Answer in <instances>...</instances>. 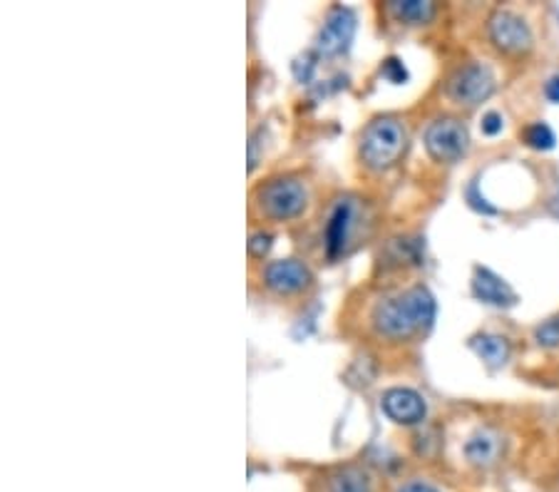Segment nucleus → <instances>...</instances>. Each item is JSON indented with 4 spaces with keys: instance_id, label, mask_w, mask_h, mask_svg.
<instances>
[{
    "instance_id": "f257e3e1",
    "label": "nucleus",
    "mask_w": 559,
    "mask_h": 492,
    "mask_svg": "<svg viewBox=\"0 0 559 492\" xmlns=\"http://www.w3.org/2000/svg\"><path fill=\"white\" fill-rule=\"evenodd\" d=\"M436 319V299L426 286L385 299L373 311V326L385 338H411L426 331Z\"/></svg>"
},
{
    "instance_id": "f03ea898",
    "label": "nucleus",
    "mask_w": 559,
    "mask_h": 492,
    "mask_svg": "<svg viewBox=\"0 0 559 492\" xmlns=\"http://www.w3.org/2000/svg\"><path fill=\"white\" fill-rule=\"evenodd\" d=\"M405 149V130L391 118L373 120L360 137V157L373 169L391 167Z\"/></svg>"
},
{
    "instance_id": "7ed1b4c3",
    "label": "nucleus",
    "mask_w": 559,
    "mask_h": 492,
    "mask_svg": "<svg viewBox=\"0 0 559 492\" xmlns=\"http://www.w3.org/2000/svg\"><path fill=\"white\" fill-rule=\"evenodd\" d=\"M306 187L294 177L269 179L257 190V207L269 219L284 221L299 217L306 207Z\"/></svg>"
},
{
    "instance_id": "20e7f679",
    "label": "nucleus",
    "mask_w": 559,
    "mask_h": 492,
    "mask_svg": "<svg viewBox=\"0 0 559 492\" xmlns=\"http://www.w3.org/2000/svg\"><path fill=\"white\" fill-rule=\"evenodd\" d=\"M448 97L457 105L475 107L488 100L495 89V77L488 65L483 62H471V65H463L455 70L448 80Z\"/></svg>"
},
{
    "instance_id": "39448f33",
    "label": "nucleus",
    "mask_w": 559,
    "mask_h": 492,
    "mask_svg": "<svg viewBox=\"0 0 559 492\" xmlns=\"http://www.w3.org/2000/svg\"><path fill=\"white\" fill-rule=\"evenodd\" d=\"M471 147V134L460 120H436L426 130V149L436 163L453 165Z\"/></svg>"
},
{
    "instance_id": "423d86ee",
    "label": "nucleus",
    "mask_w": 559,
    "mask_h": 492,
    "mask_svg": "<svg viewBox=\"0 0 559 492\" xmlns=\"http://www.w3.org/2000/svg\"><path fill=\"white\" fill-rule=\"evenodd\" d=\"M490 38L508 56H522L532 48L530 25L510 11H498L490 17Z\"/></svg>"
},
{
    "instance_id": "0eeeda50",
    "label": "nucleus",
    "mask_w": 559,
    "mask_h": 492,
    "mask_svg": "<svg viewBox=\"0 0 559 492\" xmlns=\"http://www.w3.org/2000/svg\"><path fill=\"white\" fill-rule=\"evenodd\" d=\"M381 406H383V413L401 425H416L428 413L426 400H423L420 393L413 388L385 391Z\"/></svg>"
},
{
    "instance_id": "6e6552de",
    "label": "nucleus",
    "mask_w": 559,
    "mask_h": 492,
    "mask_svg": "<svg viewBox=\"0 0 559 492\" xmlns=\"http://www.w3.org/2000/svg\"><path fill=\"white\" fill-rule=\"evenodd\" d=\"M358 204L354 200H341L333 207L329 224H326V252L331 259H336L346 252L350 237H354Z\"/></svg>"
},
{
    "instance_id": "1a4fd4ad",
    "label": "nucleus",
    "mask_w": 559,
    "mask_h": 492,
    "mask_svg": "<svg viewBox=\"0 0 559 492\" xmlns=\"http://www.w3.org/2000/svg\"><path fill=\"white\" fill-rule=\"evenodd\" d=\"M356 33V17L346 8H336L323 23V31L319 35V48L326 56H336V52L346 50L348 43L354 40Z\"/></svg>"
},
{
    "instance_id": "9d476101",
    "label": "nucleus",
    "mask_w": 559,
    "mask_h": 492,
    "mask_svg": "<svg viewBox=\"0 0 559 492\" xmlns=\"http://www.w3.org/2000/svg\"><path fill=\"white\" fill-rule=\"evenodd\" d=\"M266 284L276 293H296L311 284V272L296 259H284L266 266Z\"/></svg>"
},
{
    "instance_id": "9b49d317",
    "label": "nucleus",
    "mask_w": 559,
    "mask_h": 492,
    "mask_svg": "<svg viewBox=\"0 0 559 492\" xmlns=\"http://www.w3.org/2000/svg\"><path fill=\"white\" fill-rule=\"evenodd\" d=\"M473 297L483 303H490V307H515L518 303V293L512 291V286L483 266L475 268Z\"/></svg>"
},
{
    "instance_id": "f8f14e48",
    "label": "nucleus",
    "mask_w": 559,
    "mask_h": 492,
    "mask_svg": "<svg viewBox=\"0 0 559 492\" xmlns=\"http://www.w3.org/2000/svg\"><path fill=\"white\" fill-rule=\"evenodd\" d=\"M504 453V441L498 431L492 428H480L471 441L465 443V455L467 460L477 468H490V465L498 463Z\"/></svg>"
},
{
    "instance_id": "ddd939ff",
    "label": "nucleus",
    "mask_w": 559,
    "mask_h": 492,
    "mask_svg": "<svg viewBox=\"0 0 559 492\" xmlns=\"http://www.w3.org/2000/svg\"><path fill=\"white\" fill-rule=\"evenodd\" d=\"M473 351L483 358L488 369H502L510 358V341L504 336H495V334H480L471 341Z\"/></svg>"
},
{
    "instance_id": "4468645a",
    "label": "nucleus",
    "mask_w": 559,
    "mask_h": 492,
    "mask_svg": "<svg viewBox=\"0 0 559 492\" xmlns=\"http://www.w3.org/2000/svg\"><path fill=\"white\" fill-rule=\"evenodd\" d=\"M391 13L403 23L420 25V23L432 21V15H436V5L426 3V0H403V3L399 0V3H391Z\"/></svg>"
},
{
    "instance_id": "2eb2a0df",
    "label": "nucleus",
    "mask_w": 559,
    "mask_h": 492,
    "mask_svg": "<svg viewBox=\"0 0 559 492\" xmlns=\"http://www.w3.org/2000/svg\"><path fill=\"white\" fill-rule=\"evenodd\" d=\"M329 492H371V482H368V478L360 470L346 468L331 480Z\"/></svg>"
},
{
    "instance_id": "dca6fc26",
    "label": "nucleus",
    "mask_w": 559,
    "mask_h": 492,
    "mask_svg": "<svg viewBox=\"0 0 559 492\" xmlns=\"http://www.w3.org/2000/svg\"><path fill=\"white\" fill-rule=\"evenodd\" d=\"M522 140H525L532 149H543V152L552 149L557 145L552 128L545 122H535V124H530V128H525V132H522Z\"/></svg>"
},
{
    "instance_id": "f3484780",
    "label": "nucleus",
    "mask_w": 559,
    "mask_h": 492,
    "mask_svg": "<svg viewBox=\"0 0 559 492\" xmlns=\"http://www.w3.org/2000/svg\"><path fill=\"white\" fill-rule=\"evenodd\" d=\"M535 336H537L539 346H547V348L559 346V316L545 321L543 326H537Z\"/></svg>"
},
{
    "instance_id": "a211bd4d",
    "label": "nucleus",
    "mask_w": 559,
    "mask_h": 492,
    "mask_svg": "<svg viewBox=\"0 0 559 492\" xmlns=\"http://www.w3.org/2000/svg\"><path fill=\"white\" fill-rule=\"evenodd\" d=\"M381 73H383V77H388V80H391V83H395V85L405 83V80H408V70H405V65H403V62H401L399 58H388V60L383 62Z\"/></svg>"
},
{
    "instance_id": "6ab92c4d",
    "label": "nucleus",
    "mask_w": 559,
    "mask_h": 492,
    "mask_svg": "<svg viewBox=\"0 0 559 492\" xmlns=\"http://www.w3.org/2000/svg\"><path fill=\"white\" fill-rule=\"evenodd\" d=\"M465 200H467V204H471L475 212H480V214H495V212H498V209L492 207V204H488V200H485L480 192H477V182H471V187H467Z\"/></svg>"
},
{
    "instance_id": "aec40b11",
    "label": "nucleus",
    "mask_w": 559,
    "mask_h": 492,
    "mask_svg": "<svg viewBox=\"0 0 559 492\" xmlns=\"http://www.w3.org/2000/svg\"><path fill=\"white\" fill-rule=\"evenodd\" d=\"M269 249H272V235H264V231H259V235L251 237L249 241V252L254 256H264Z\"/></svg>"
},
{
    "instance_id": "412c9836",
    "label": "nucleus",
    "mask_w": 559,
    "mask_h": 492,
    "mask_svg": "<svg viewBox=\"0 0 559 492\" xmlns=\"http://www.w3.org/2000/svg\"><path fill=\"white\" fill-rule=\"evenodd\" d=\"M483 132L488 134V137H495V134L502 132V118L498 112H488L483 118Z\"/></svg>"
},
{
    "instance_id": "4be33fe9",
    "label": "nucleus",
    "mask_w": 559,
    "mask_h": 492,
    "mask_svg": "<svg viewBox=\"0 0 559 492\" xmlns=\"http://www.w3.org/2000/svg\"><path fill=\"white\" fill-rule=\"evenodd\" d=\"M545 95H547V100H549V103H557V105H559V75H555V77H549V80H547V85H545Z\"/></svg>"
},
{
    "instance_id": "5701e85b",
    "label": "nucleus",
    "mask_w": 559,
    "mask_h": 492,
    "mask_svg": "<svg viewBox=\"0 0 559 492\" xmlns=\"http://www.w3.org/2000/svg\"><path fill=\"white\" fill-rule=\"evenodd\" d=\"M399 492H438L432 485H428V482H411V485L401 488Z\"/></svg>"
}]
</instances>
